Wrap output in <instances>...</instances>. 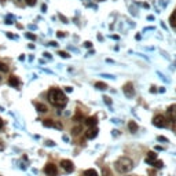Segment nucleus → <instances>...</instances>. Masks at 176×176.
I'll return each instance as SVG.
<instances>
[{
	"mask_svg": "<svg viewBox=\"0 0 176 176\" xmlns=\"http://www.w3.org/2000/svg\"><path fill=\"white\" fill-rule=\"evenodd\" d=\"M84 45H85V47H87V48H89V47H91V45H92V43H91V41H85V43H84Z\"/></svg>",
	"mask_w": 176,
	"mask_h": 176,
	"instance_id": "26",
	"label": "nucleus"
},
{
	"mask_svg": "<svg viewBox=\"0 0 176 176\" xmlns=\"http://www.w3.org/2000/svg\"><path fill=\"white\" fill-rule=\"evenodd\" d=\"M151 165L153 167H154V168H162V167H164V162H162V161H158V160H156V161H153L151 162Z\"/></svg>",
	"mask_w": 176,
	"mask_h": 176,
	"instance_id": "16",
	"label": "nucleus"
},
{
	"mask_svg": "<svg viewBox=\"0 0 176 176\" xmlns=\"http://www.w3.org/2000/svg\"><path fill=\"white\" fill-rule=\"evenodd\" d=\"M44 173L47 176H56L58 175V168H56V165H54L52 162H48V164L44 167Z\"/></svg>",
	"mask_w": 176,
	"mask_h": 176,
	"instance_id": "4",
	"label": "nucleus"
},
{
	"mask_svg": "<svg viewBox=\"0 0 176 176\" xmlns=\"http://www.w3.org/2000/svg\"><path fill=\"white\" fill-rule=\"evenodd\" d=\"M25 36H26V39H29V40H36V35H32V33H26Z\"/></svg>",
	"mask_w": 176,
	"mask_h": 176,
	"instance_id": "22",
	"label": "nucleus"
},
{
	"mask_svg": "<svg viewBox=\"0 0 176 176\" xmlns=\"http://www.w3.org/2000/svg\"><path fill=\"white\" fill-rule=\"evenodd\" d=\"M47 144H48V146H54V142H52V140H48Z\"/></svg>",
	"mask_w": 176,
	"mask_h": 176,
	"instance_id": "29",
	"label": "nucleus"
},
{
	"mask_svg": "<svg viewBox=\"0 0 176 176\" xmlns=\"http://www.w3.org/2000/svg\"><path fill=\"white\" fill-rule=\"evenodd\" d=\"M61 167L66 171V172H73L74 171V165L70 160H62L61 161Z\"/></svg>",
	"mask_w": 176,
	"mask_h": 176,
	"instance_id": "5",
	"label": "nucleus"
},
{
	"mask_svg": "<svg viewBox=\"0 0 176 176\" xmlns=\"http://www.w3.org/2000/svg\"><path fill=\"white\" fill-rule=\"evenodd\" d=\"M110 175V172H109V169L106 168V169H103V176H109Z\"/></svg>",
	"mask_w": 176,
	"mask_h": 176,
	"instance_id": "25",
	"label": "nucleus"
},
{
	"mask_svg": "<svg viewBox=\"0 0 176 176\" xmlns=\"http://www.w3.org/2000/svg\"><path fill=\"white\" fill-rule=\"evenodd\" d=\"M169 22H171V26L176 28V10L173 11V14L171 15V18H169Z\"/></svg>",
	"mask_w": 176,
	"mask_h": 176,
	"instance_id": "14",
	"label": "nucleus"
},
{
	"mask_svg": "<svg viewBox=\"0 0 176 176\" xmlns=\"http://www.w3.org/2000/svg\"><path fill=\"white\" fill-rule=\"evenodd\" d=\"M8 85H11V87H18L19 85V80H18V77L17 76H11L8 77Z\"/></svg>",
	"mask_w": 176,
	"mask_h": 176,
	"instance_id": "10",
	"label": "nucleus"
},
{
	"mask_svg": "<svg viewBox=\"0 0 176 176\" xmlns=\"http://www.w3.org/2000/svg\"><path fill=\"white\" fill-rule=\"evenodd\" d=\"M58 55H61L62 58H69V56H70L68 52H65V51H59V52H58Z\"/></svg>",
	"mask_w": 176,
	"mask_h": 176,
	"instance_id": "23",
	"label": "nucleus"
},
{
	"mask_svg": "<svg viewBox=\"0 0 176 176\" xmlns=\"http://www.w3.org/2000/svg\"><path fill=\"white\" fill-rule=\"evenodd\" d=\"M100 1H102V0H100Z\"/></svg>",
	"mask_w": 176,
	"mask_h": 176,
	"instance_id": "33",
	"label": "nucleus"
},
{
	"mask_svg": "<svg viewBox=\"0 0 176 176\" xmlns=\"http://www.w3.org/2000/svg\"><path fill=\"white\" fill-rule=\"evenodd\" d=\"M98 132H99V131H98L96 127H91V128L85 132V138H87V139H94V138L98 136Z\"/></svg>",
	"mask_w": 176,
	"mask_h": 176,
	"instance_id": "7",
	"label": "nucleus"
},
{
	"mask_svg": "<svg viewBox=\"0 0 176 176\" xmlns=\"http://www.w3.org/2000/svg\"><path fill=\"white\" fill-rule=\"evenodd\" d=\"M95 87L98 88V89H106L107 85L105 84V83H102V81H98V83H95Z\"/></svg>",
	"mask_w": 176,
	"mask_h": 176,
	"instance_id": "17",
	"label": "nucleus"
},
{
	"mask_svg": "<svg viewBox=\"0 0 176 176\" xmlns=\"http://www.w3.org/2000/svg\"><path fill=\"white\" fill-rule=\"evenodd\" d=\"M124 92L127 96H133V94H135V89H133V85H132V83H127V84L124 85Z\"/></svg>",
	"mask_w": 176,
	"mask_h": 176,
	"instance_id": "8",
	"label": "nucleus"
},
{
	"mask_svg": "<svg viewBox=\"0 0 176 176\" xmlns=\"http://www.w3.org/2000/svg\"><path fill=\"white\" fill-rule=\"evenodd\" d=\"M133 168V162H132L131 158L128 157H121L116 161V169L121 173H127L129 172L131 169Z\"/></svg>",
	"mask_w": 176,
	"mask_h": 176,
	"instance_id": "2",
	"label": "nucleus"
},
{
	"mask_svg": "<svg viewBox=\"0 0 176 176\" xmlns=\"http://www.w3.org/2000/svg\"><path fill=\"white\" fill-rule=\"evenodd\" d=\"M128 128L131 132H136L138 131V124H136L135 121H129L128 123Z\"/></svg>",
	"mask_w": 176,
	"mask_h": 176,
	"instance_id": "12",
	"label": "nucleus"
},
{
	"mask_svg": "<svg viewBox=\"0 0 176 176\" xmlns=\"http://www.w3.org/2000/svg\"><path fill=\"white\" fill-rule=\"evenodd\" d=\"M156 158H157V154L154 151H149L147 153V158H146V162H147L149 165H151V162L153 161H156Z\"/></svg>",
	"mask_w": 176,
	"mask_h": 176,
	"instance_id": "11",
	"label": "nucleus"
},
{
	"mask_svg": "<svg viewBox=\"0 0 176 176\" xmlns=\"http://www.w3.org/2000/svg\"><path fill=\"white\" fill-rule=\"evenodd\" d=\"M158 140H162V142H167V138H164V136H158Z\"/></svg>",
	"mask_w": 176,
	"mask_h": 176,
	"instance_id": "28",
	"label": "nucleus"
},
{
	"mask_svg": "<svg viewBox=\"0 0 176 176\" xmlns=\"http://www.w3.org/2000/svg\"><path fill=\"white\" fill-rule=\"evenodd\" d=\"M85 124H87L88 127H95V125L98 124V117H96V116L88 117L87 120H85Z\"/></svg>",
	"mask_w": 176,
	"mask_h": 176,
	"instance_id": "9",
	"label": "nucleus"
},
{
	"mask_svg": "<svg viewBox=\"0 0 176 176\" xmlns=\"http://www.w3.org/2000/svg\"><path fill=\"white\" fill-rule=\"evenodd\" d=\"M36 109H37V112H40V113H45L48 110L47 106H45V105H43V103H37L36 105Z\"/></svg>",
	"mask_w": 176,
	"mask_h": 176,
	"instance_id": "13",
	"label": "nucleus"
},
{
	"mask_svg": "<svg viewBox=\"0 0 176 176\" xmlns=\"http://www.w3.org/2000/svg\"><path fill=\"white\" fill-rule=\"evenodd\" d=\"M168 114H169V121H171L172 124H175L176 123V105L169 106L168 107Z\"/></svg>",
	"mask_w": 176,
	"mask_h": 176,
	"instance_id": "6",
	"label": "nucleus"
},
{
	"mask_svg": "<svg viewBox=\"0 0 176 176\" xmlns=\"http://www.w3.org/2000/svg\"><path fill=\"white\" fill-rule=\"evenodd\" d=\"M54 124H55V123H54L52 120H50V118L43 121V125H44V127H47V128H48V127H54Z\"/></svg>",
	"mask_w": 176,
	"mask_h": 176,
	"instance_id": "18",
	"label": "nucleus"
},
{
	"mask_svg": "<svg viewBox=\"0 0 176 176\" xmlns=\"http://www.w3.org/2000/svg\"><path fill=\"white\" fill-rule=\"evenodd\" d=\"M48 100H50V103L56 106V107H63L68 102V98H66L63 91L56 89V88H51L48 91Z\"/></svg>",
	"mask_w": 176,
	"mask_h": 176,
	"instance_id": "1",
	"label": "nucleus"
},
{
	"mask_svg": "<svg viewBox=\"0 0 176 176\" xmlns=\"http://www.w3.org/2000/svg\"><path fill=\"white\" fill-rule=\"evenodd\" d=\"M84 176H99V175H98L95 169H87L84 172Z\"/></svg>",
	"mask_w": 176,
	"mask_h": 176,
	"instance_id": "15",
	"label": "nucleus"
},
{
	"mask_svg": "<svg viewBox=\"0 0 176 176\" xmlns=\"http://www.w3.org/2000/svg\"><path fill=\"white\" fill-rule=\"evenodd\" d=\"M3 125H4V123H3V120H1V118H0V129L3 128Z\"/></svg>",
	"mask_w": 176,
	"mask_h": 176,
	"instance_id": "31",
	"label": "nucleus"
},
{
	"mask_svg": "<svg viewBox=\"0 0 176 176\" xmlns=\"http://www.w3.org/2000/svg\"><path fill=\"white\" fill-rule=\"evenodd\" d=\"M105 100H106V103L107 105H112V100H110V98H107V96H106V98H103Z\"/></svg>",
	"mask_w": 176,
	"mask_h": 176,
	"instance_id": "27",
	"label": "nucleus"
},
{
	"mask_svg": "<svg viewBox=\"0 0 176 176\" xmlns=\"http://www.w3.org/2000/svg\"><path fill=\"white\" fill-rule=\"evenodd\" d=\"M153 124L156 125V127L164 128V127H167V125H168V123H167V118H165L162 114H157V116L153 118Z\"/></svg>",
	"mask_w": 176,
	"mask_h": 176,
	"instance_id": "3",
	"label": "nucleus"
},
{
	"mask_svg": "<svg viewBox=\"0 0 176 176\" xmlns=\"http://www.w3.org/2000/svg\"><path fill=\"white\" fill-rule=\"evenodd\" d=\"M81 131H83V128H81L80 125H77V127H74V128L72 129V133H73V135H79Z\"/></svg>",
	"mask_w": 176,
	"mask_h": 176,
	"instance_id": "19",
	"label": "nucleus"
},
{
	"mask_svg": "<svg viewBox=\"0 0 176 176\" xmlns=\"http://www.w3.org/2000/svg\"><path fill=\"white\" fill-rule=\"evenodd\" d=\"M0 81H1V79H0Z\"/></svg>",
	"mask_w": 176,
	"mask_h": 176,
	"instance_id": "32",
	"label": "nucleus"
},
{
	"mask_svg": "<svg viewBox=\"0 0 176 176\" xmlns=\"http://www.w3.org/2000/svg\"><path fill=\"white\" fill-rule=\"evenodd\" d=\"M0 72H8V66L6 63H1V62H0Z\"/></svg>",
	"mask_w": 176,
	"mask_h": 176,
	"instance_id": "21",
	"label": "nucleus"
},
{
	"mask_svg": "<svg viewBox=\"0 0 176 176\" xmlns=\"http://www.w3.org/2000/svg\"><path fill=\"white\" fill-rule=\"evenodd\" d=\"M25 3L28 4V6H35V4H36V0H25Z\"/></svg>",
	"mask_w": 176,
	"mask_h": 176,
	"instance_id": "24",
	"label": "nucleus"
},
{
	"mask_svg": "<svg viewBox=\"0 0 176 176\" xmlns=\"http://www.w3.org/2000/svg\"><path fill=\"white\" fill-rule=\"evenodd\" d=\"M65 35H63V32H58V37H63Z\"/></svg>",
	"mask_w": 176,
	"mask_h": 176,
	"instance_id": "30",
	"label": "nucleus"
},
{
	"mask_svg": "<svg viewBox=\"0 0 176 176\" xmlns=\"http://www.w3.org/2000/svg\"><path fill=\"white\" fill-rule=\"evenodd\" d=\"M73 120H74V121H80V120H83V114H81L80 112H77L76 114H74V117H73Z\"/></svg>",
	"mask_w": 176,
	"mask_h": 176,
	"instance_id": "20",
	"label": "nucleus"
}]
</instances>
